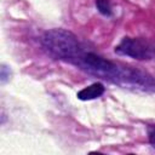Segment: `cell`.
<instances>
[{
    "mask_svg": "<svg viewBox=\"0 0 155 155\" xmlns=\"http://www.w3.org/2000/svg\"><path fill=\"white\" fill-rule=\"evenodd\" d=\"M70 64L94 78L117 85L119 87L155 93V76L137 68L111 62L108 58L87 50L85 44H82L79 52L70 61Z\"/></svg>",
    "mask_w": 155,
    "mask_h": 155,
    "instance_id": "obj_1",
    "label": "cell"
},
{
    "mask_svg": "<svg viewBox=\"0 0 155 155\" xmlns=\"http://www.w3.org/2000/svg\"><path fill=\"white\" fill-rule=\"evenodd\" d=\"M40 42L44 51L50 57L67 63H70L82 46V42L74 33L63 28L46 30L42 34Z\"/></svg>",
    "mask_w": 155,
    "mask_h": 155,
    "instance_id": "obj_2",
    "label": "cell"
},
{
    "mask_svg": "<svg viewBox=\"0 0 155 155\" xmlns=\"http://www.w3.org/2000/svg\"><path fill=\"white\" fill-rule=\"evenodd\" d=\"M114 52L137 61H151L155 59V44L144 38L125 36L114 47Z\"/></svg>",
    "mask_w": 155,
    "mask_h": 155,
    "instance_id": "obj_3",
    "label": "cell"
},
{
    "mask_svg": "<svg viewBox=\"0 0 155 155\" xmlns=\"http://www.w3.org/2000/svg\"><path fill=\"white\" fill-rule=\"evenodd\" d=\"M104 92H105L104 85L102 82L97 81V82H93V84L84 87L82 90H80L76 93V97L80 101H92V99L99 98Z\"/></svg>",
    "mask_w": 155,
    "mask_h": 155,
    "instance_id": "obj_4",
    "label": "cell"
},
{
    "mask_svg": "<svg viewBox=\"0 0 155 155\" xmlns=\"http://www.w3.org/2000/svg\"><path fill=\"white\" fill-rule=\"evenodd\" d=\"M94 5L98 10V12L105 17L113 16V8H111V2L110 0H96Z\"/></svg>",
    "mask_w": 155,
    "mask_h": 155,
    "instance_id": "obj_5",
    "label": "cell"
},
{
    "mask_svg": "<svg viewBox=\"0 0 155 155\" xmlns=\"http://www.w3.org/2000/svg\"><path fill=\"white\" fill-rule=\"evenodd\" d=\"M11 69L10 67L5 65V64H1V68H0V80H1V84H5L6 81H8L11 79Z\"/></svg>",
    "mask_w": 155,
    "mask_h": 155,
    "instance_id": "obj_6",
    "label": "cell"
},
{
    "mask_svg": "<svg viewBox=\"0 0 155 155\" xmlns=\"http://www.w3.org/2000/svg\"><path fill=\"white\" fill-rule=\"evenodd\" d=\"M148 139L153 148H155V125H148Z\"/></svg>",
    "mask_w": 155,
    "mask_h": 155,
    "instance_id": "obj_7",
    "label": "cell"
}]
</instances>
